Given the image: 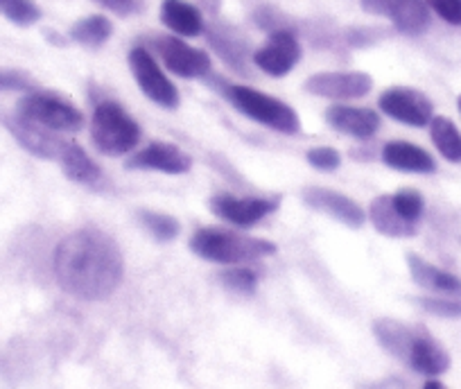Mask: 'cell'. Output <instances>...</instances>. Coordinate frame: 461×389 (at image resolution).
Segmentation results:
<instances>
[{"label":"cell","mask_w":461,"mask_h":389,"mask_svg":"<svg viewBox=\"0 0 461 389\" xmlns=\"http://www.w3.org/2000/svg\"><path fill=\"white\" fill-rule=\"evenodd\" d=\"M407 365L419 374L438 375L450 366V356L428 330L419 329L414 342H411L410 356H407Z\"/></svg>","instance_id":"cell-17"},{"label":"cell","mask_w":461,"mask_h":389,"mask_svg":"<svg viewBox=\"0 0 461 389\" xmlns=\"http://www.w3.org/2000/svg\"><path fill=\"white\" fill-rule=\"evenodd\" d=\"M380 109L393 121L410 127L429 125L434 116V104L425 93L410 86H392L380 95Z\"/></svg>","instance_id":"cell-7"},{"label":"cell","mask_w":461,"mask_h":389,"mask_svg":"<svg viewBox=\"0 0 461 389\" xmlns=\"http://www.w3.org/2000/svg\"><path fill=\"white\" fill-rule=\"evenodd\" d=\"M32 86L25 75L16 70H0V91H28Z\"/></svg>","instance_id":"cell-33"},{"label":"cell","mask_w":461,"mask_h":389,"mask_svg":"<svg viewBox=\"0 0 461 389\" xmlns=\"http://www.w3.org/2000/svg\"><path fill=\"white\" fill-rule=\"evenodd\" d=\"M220 278L229 290L238 292V294H254L256 287H258V276H256L254 269L249 267L224 269V272L220 274Z\"/></svg>","instance_id":"cell-29"},{"label":"cell","mask_w":461,"mask_h":389,"mask_svg":"<svg viewBox=\"0 0 461 389\" xmlns=\"http://www.w3.org/2000/svg\"><path fill=\"white\" fill-rule=\"evenodd\" d=\"M100 3H104L106 7H111V10L121 12V14H125V12L134 10L136 7L134 0H100Z\"/></svg>","instance_id":"cell-34"},{"label":"cell","mask_w":461,"mask_h":389,"mask_svg":"<svg viewBox=\"0 0 461 389\" xmlns=\"http://www.w3.org/2000/svg\"><path fill=\"white\" fill-rule=\"evenodd\" d=\"M425 387H428V389H441L443 383H441V380H428V383H425Z\"/></svg>","instance_id":"cell-35"},{"label":"cell","mask_w":461,"mask_h":389,"mask_svg":"<svg viewBox=\"0 0 461 389\" xmlns=\"http://www.w3.org/2000/svg\"><path fill=\"white\" fill-rule=\"evenodd\" d=\"M161 21L176 37H197L203 30L202 12L185 0H163Z\"/></svg>","instance_id":"cell-19"},{"label":"cell","mask_w":461,"mask_h":389,"mask_svg":"<svg viewBox=\"0 0 461 389\" xmlns=\"http://www.w3.org/2000/svg\"><path fill=\"white\" fill-rule=\"evenodd\" d=\"M362 10L384 16L402 34H423L429 25V10L425 0H360Z\"/></svg>","instance_id":"cell-8"},{"label":"cell","mask_w":461,"mask_h":389,"mask_svg":"<svg viewBox=\"0 0 461 389\" xmlns=\"http://www.w3.org/2000/svg\"><path fill=\"white\" fill-rule=\"evenodd\" d=\"M432 12H437L446 23L461 25V0H425Z\"/></svg>","instance_id":"cell-32"},{"label":"cell","mask_w":461,"mask_h":389,"mask_svg":"<svg viewBox=\"0 0 461 389\" xmlns=\"http://www.w3.org/2000/svg\"><path fill=\"white\" fill-rule=\"evenodd\" d=\"M224 93L238 112L245 113L251 121L260 122V125L269 127V130L281 131V134H296L301 130L299 116H296L294 109L281 103L278 97L260 93L256 88L242 86V84H230V86L224 88Z\"/></svg>","instance_id":"cell-4"},{"label":"cell","mask_w":461,"mask_h":389,"mask_svg":"<svg viewBox=\"0 0 461 389\" xmlns=\"http://www.w3.org/2000/svg\"><path fill=\"white\" fill-rule=\"evenodd\" d=\"M91 139L102 154L122 157L140 143V127L121 104L106 100L93 112Z\"/></svg>","instance_id":"cell-3"},{"label":"cell","mask_w":461,"mask_h":389,"mask_svg":"<svg viewBox=\"0 0 461 389\" xmlns=\"http://www.w3.org/2000/svg\"><path fill=\"white\" fill-rule=\"evenodd\" d=\"M326 122L339 134L353 136L357 140L371 139L380 130V116L374 109L346 107V104H330L326 109Z\"/></svg>","instance_id":"cell-15"},{"label":"cell","mask_w":461,"mask_h":389,"mask_svg":"<svg viewBox=\"0 0 461 389\" xmlns=\"http://www.w3.org/2000/svg\"><path fill=\"white\" fill-rule=\"evenodd\" d=\"M407 265H410V274L420 287L432 292H446V294H456L461 297V281L450 272L434 267L425 258L416 254H407Z\"/></svg>","instance_id":"cell-20"},{"label":"cell","mask_w":461,"mask_h":389,"mask_svg":"<svg viewBox=\"0 0 461 389\" xmlns=\"http://www.w3.org/2000/svg\"><path fill=\"white\" fill-rule=\"evenodd\" d=\"M190 249H193L199 258L221 265L254 263V260L265 258V256L276 254V245H274V242L220 227L199 229V231L190 238Z\"/></svg>","instance_id":"cell-2"},{"label":"cell","mask_w":461,"mask_h":389,"mask_svg":"<svg viewBox=\"0 0 461 389\" xmlns=\"http://www.w3.org/2000/svg\"><path fill=\"white\" fill-rule=\"evenodd\" d=\"M371 222L380 233L389 238H410L416 233V224L407 222L401 213L396 211L392 202V194H380L371 202Z\"/></svg>","instance_id":"cell-21"},{"label":"cell","mask_w":461,"mask_h":389,"mask_svg":"<svg viewBox=\"0 0 461 389\" xmlns=\"http://www.w3.org/2000/svg\"><path fill=\"white\" fill-rule=\"evenodd\" d=\"M303 202L310 206V209L330 215L332 220H337V222L346 224V227H351V229H360L366 220L362 206L357 204V202H353L351 197L337 193V190L305 188Z\"/></svg>","instance_id":"cell-13"},{"label":"cell","mask_w":461,"mask_h":389,"mask_svg":"<svg viewBox=\"0 0 461 389\" xmlns=\"http://www.w3.org/2000/svg\"><path fill=\"white\" fill-rule=\"evenodd\" d=\"M139 218H140V222L145 224V229H148V231L152 233L157 240L170 242L179 236V222H176L172 215L157 213V211H143Z\"/></svg>","instance_id":"cell-26"},{"label":"cell","mask_w":461,"mask_h":389,"mask_svg":"<svg viewBox=\"0 0 461 389\" xmlns=\"http://www.w3.org/2000/svg\"><path fill=\"white\" fill-rule=\"evenodd\" d=\"M113 34V23L106 19L104 14H93V16H84L79 19L77 23L70 28V39L79 46L86 48H100L104 46L106 41Z\"/></svg>","instance_id":"cell-24"},{"label":"cell","mask_w":461,"mask_h":389,"mask_svg":"<svg viewBox=\"0 0 461 389\" xmlns=\"http://www.w3.org/2000/svg\"><path fill=\"white\" fill-rule=\"evenodd\" d=\"M301 59V46L290 30H276L267 39L265 46H260L254 55V64L263 73L272 77H283L290 73Z\"/></svg>","instance_id":"cell-12"},{"label":"cell","mask_w":461,"mask_h":389,"mask_svg":"<svg viewBox=\"0 0 461 389\" xmlns=\"http://www.w3.org/2000/svg\"><path fill=\"white\" fill-rule=\"evenodd\" d=\"M429 136L443 158L450 163H461V131L455 122L446 116H432L429 121Z\"/></svg>","instance_id":"cell-25"},{"label":"cell","mask_w":461,"mask_h":389,"mask_svg":"<svg viewBox=\"0 0 461 389\" xmlns=\"http://www.w3.org/2000/svg\"><path fill=\"white\" fill-rule=\"evenodd\" d=\"M456 104H459V112H461V95H459V100H456Z\"/></svg>","instance_id":"cell-36"},{"label":"cell","mask_w":461,"mask_h":389,"mask_svg":"<svg viewBox=\"0 0 461 389\" xmlns=\"http://www.w3.org/2000/svg\"><path fill=\"white\" fill-rule=\"evenodd\" d=\"M3 122L10 127V131L14 134V139L19 140V143L23 145L28 152L37 154V157H41V158L59 157L61 148L66 145V143H61L59 139H55V136L50 134V130L34 125V122H30V121H23V118H19L16 113H14V118H3Z\"/></svg>","instance_id":"cell-16"},{"label":"cell","mask_w":461,"mask_h":389,"mask_svg":"<svg viewBox=\"0 0 461 389\" xmlns=\"http://www.w3.org/2000/svg\"><path fill=\"white\" fill-rule=\"evenodd\" d=\"M0 12L16 25H34L39 19H41V10L34 0H3L0 3Z\"/></svg>","instance_id":"cell-27"},{"label":"cell","mask_w":461,"mask_h":389,"mask_svg":"<svg viewBox=\"0 0 461 389\" xmlns=\"http://www.w3.org/2000/svg\"><path fill=\"white\" fill-rule=\"evenodd\" d=\"M420 306L432 315L447 317V320L461 317V302H455V299H420Z\"/></svg>","instance_id":"cell-31"},{"label":"cell","mask_w":461,"mask_h":389,"mask_svg":"<svg viewBox=\"0 0 461 389\" xmlns=\"http://www.w3.org/2000/svg\"><path fill=\"white\" fill-rule=\"evenodd\" d=\"M16 116L39 127H46L50 131H68V134H73V131H79L84 127V116L79 109L64 103L59 97L48 95V93L25 95L16 104Z\"/></svg>","instance_id":"cell-5"},{"label":"cell","mask_w":461,"mask_h":389,"mask_svg":"<svg viewBox=\"0 0 461 389\" xmlns=\"http://www.w3.org/2000/svg\"><path fill=\"white\" fill-rule=\"evenodd\" d=\"M392 202L396 206L398 213L407 220V222H419L420 215H423L425 209V200L423 194L414 188H405V190H398L396 194H392Z\"/></svg>","instance_id":"cell-28"},{"label":"cell","mask_w":461,"mask_h":389,"mask_svg":"<svg viewBox=\"0 0 461 389\" xmlns=\"http://www.w3.org/2000/svg\"><path fill=\"white\" fill-rule=\"evenodd\" d=\"M158 57L167 70L185 79H199L211 73V57L203 50L190 48L188 43L181 41L179 37H161L154 41Z\"/></svg>","instance_id":"cell-10"},{"label":"cell","mask_w":461,"mask_h":389,"mask_svg":"<svg viewBox=\"0 0 461 389\" xmlns=\"http://www.w3.org/2000/svg\"><path fill=\"white\" fill-rule=\"evenodd\" d=\"M374 88L371 75L360 73V70H348V73H317L308 77L305 91L317 97H328V100H357L365 97Z\"/></svg>","instance_id":"cell-9"},{"label":"cell","mask_w":461,"mask_h":389,"mask_svg":"<svg viewBox=\"0 0 461 389\" xmlns=\"http://www.w3.org/2000/svg\"><path fill=\"white\" fill-rule=\"evenodd\" d=\"M416 330L411 326L401 324L396 320H378L374 324V333L378 338V342L387 348L392 356H396L398 360L407 362V356H410L411 342L416 338Z\"/></svg>","instance_id":"cell-23"},{"label":"cell","mask_w":461,"mask_h":389,"mask_svg":"<svg viewBox=\"0 0 461 389\" xmlns=\"http://www.w3.org/2000/svg\"><path fill=\"white\" fill-rule=\"evenodd\" d=\"M0 3H3V0H0Z\"/></svg>","instance_id":"cell-37"},{"label":"cell","mask_w":461,"mask_h":389,"mask_svg":"<svg viewBox=\"0 0 461 389\" xmlns=\"http://www.w3.org/2000/svg\"><path fill=\"white\" fill-rule=\"evenodd\" d=\"M278 200H267V197H233L229 193L215 194L211 200V209L217 218L226 220L236 227H251L260 220L274 213Z\"/></svg>","instance_id":"cell-11"},{"label":"cell","mask_w":461,"mask_h":389,"mask_svg":"<svg viewBox=\"0 0 461 389\" xmlns=\"http://www.w3.org/2000/svg\"><path fill=\"white\" fill-rule=\"evenodd\" d=\"M130 68L134 73L136 84H139L140 91L152 100L154 104L166 109H175L179 104V91L175 88V84L166 77V73L161 70V66L157 64L149 50L145 48H134L130 52Z\"/></svg>","instance_id":"cell-6"},{"label":"cell","mask_w":461,"mask_h":389,"mask_svg":"<svg viewBox=\"0 0 461 389\" xmlns=\"http://www.w3.org/2000/svg\"><path fill=\"white\" fill-rule=\"evenodd\" d=\"M52 267L57 283L82 302L111 297L125 276L121 249L113 238L97 229H79L66 236L57 245Z\"/></svg>","instance_id":"cell-1"},{"label":"cell","mask_w":461,"mask_h":389,"mask_svg":"<svg viewBox=\"0 0 461 389\" xmlns=\"http://www.w3.org/2000/svg\"><path fill=\"white\" fill-rule=\"evenodd\" d=\"M59 163L64 175L68 176L70 181L82 185H95L97 181L102 179V170L86 152H84L79 145L66 143L59 152Z\"/></svg>","instance_id":"cell-22"},{"label":"cell","mask_w":461,"mask_h":389,"mask_svg":"<svg viewBox=\"0 0 461 389\" xmlns=\"http://www.w3.org/2000/svg\"><path fill=\"white\" fill-rule=\"evenodd\" d=\"M305 158H308L310 166L317 167V170H323V172L337 170L341 163V154L337 152L335 148H312V149H308Z\"/></svg>","instance_id":"cell-30"},{"label":"cell","mask_w":461,"mask_h":389,"mask_svg":"<svg viewBox=\"0 0 461 389\" xmlns=\"http://www.w3.org/2000/svg\"><path fill=\"white\" fill-rule=\"evenodd\" d=\"M130 170H157L167 175H185L193 167V157L170 143H152L127 158Z\"/></svg>","instance_id":"cell-14"},{"label":"cell","mask_w":461,"mask_h":389,"mask_svg":"<svg viewBox=\"0 0 461 389\" xmlns=\"http://www.w3.org/2000/svg\"><path fill=\"white\" fill-rule=\"evenodd\" d=\"M383 161L393 170L414 172V175H432L437 170V163L429 157V152L414 143H405V140H392L384 145Z\"/></svg>","instance_id":"cell-18"}]
</instances>
